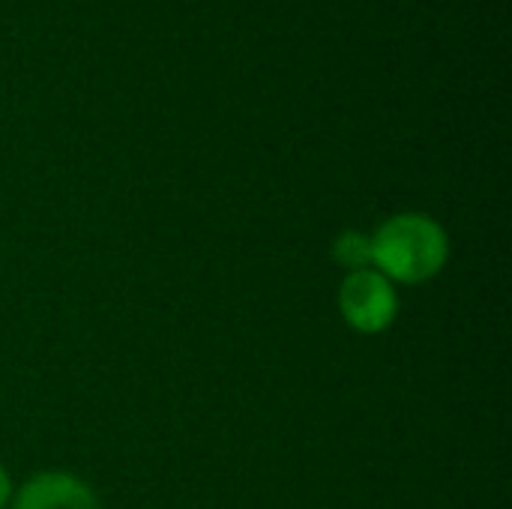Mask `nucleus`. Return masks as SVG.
<instances>
[{
	"label": "nucleus",
	"mask_w": 512,
	"mask_h": 509,
	"mask_svg": "<svg viewBox=\"0 0 512 509\" xmlns=\"http://www.w3.org/2000/svg\"><path fill=\"white\" fill-rule=\"evenodd\" d=\"M9 492H12V486H9V474L0 468V509L6 507V501H9Z\"/></svg>",
	"instance_id": "39448f33"
},
{
	"label": "nucleus",
	"mask_w": 512,
	"mask_h": 509,
	"mask_svg": "<svg viewBox=\"0 0 512 509\" xmlns=\"http://www.w3.org/2000/svg\"><path fill=\"white\" fill-rule=\"evenodd\" d=\"M447 234L423 213H402L387 219L372 234V264L381 276L396 282H426L447 264Z\"/></svg>",
	"instance_id": "f257e3e1"
},
{
	"label": "nucleus",
	"mask_w": 512,
	"mask_h": 509,
	"mask_svg": "<svg viewBox=\"0 0 512 509\" xmlns=\"http://www.w3.org/2000/svg\"><path fill=\"white\" fill-rule=\"evenodd\" d=\"M12 509H99V504L81 480L51 471L27 480Z\"/></svg>",
	"instance_id": "7ed1b4c3"
},
{
	"label": "nucleus",
	"mask_w": 512,
	"mask_h": 509,
	"mask_svg": "<svg viewBox=\"0 0 512 509\" xmlns=\"http://www.w3.org/2000/svg\"><path fill=\"white\" fill-rule=\"evenodd\" d=\"M339 309L354 330L381 333L393 324L399 300L387 276H381L378 270H354L342 282Z\"/></svg>",
	"instance_id": "f03ea898"
},
{
	"label": "nucleus",
	"mask_w": 512,
	"mask_h": 509,
	"mask_svg": "<svg viewBox=\"0 0 512 509\" xmlns=\"http://www.w3.org/2000/svg\"><path fill=\"white\" fill-rule=\"evenodd\" d=\"M333 255L339 264H345L351 273L354 270H369L372 264V237L360 234V231H345L336 243H333Z\"/></svg>",
	"instance_id": "20e7f679"
}]
</instances>
